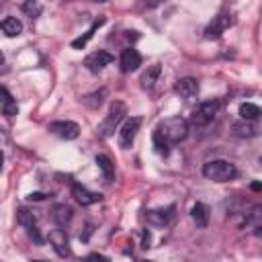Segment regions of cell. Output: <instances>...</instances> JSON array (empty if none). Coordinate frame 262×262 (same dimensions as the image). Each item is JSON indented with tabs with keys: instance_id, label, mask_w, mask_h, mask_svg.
Returning <instances> with one entry per match:
<instances>
[{
	"instance_id": "obj_25",
	"label": "cell",
	"mask_w": 262,
	"mask_h": 262,
	"mask_svg": "<svg viewBox=\"0 0 262 262\" xmlns=\"http://www.w3.org/2000/svg\"><path fill=\"white\" fill-rule=\"evenodd\" d=\"M154 149H156V154H160V156H168V151H170V143L164 141V137H162L158 131H154Z\"/></svg>"
},
{
	"instance_id": "obj_30",
	"label": "cell",
	"mask_w": 262,
	"mask_h": 262,
	"mask_svg": "<svg viewBox=\"0 0 262 262\" xmlns=\"http://www.w3.org/2000/svg\"><path fill=\"white\" fill-rule=\"evenodd\" d=\"M254 235L262 237V225H256V227H254Z\"/></svg>"
},
{
	"instance_id": "obj_24",
	"label": "cell",
	"mask_w": 262,
	"mask_h": 262,
	"mask_svg": "<svg viewBox=\"0 0 262 262\" xmlns=\"http://www.w3.org/2000/svg\"><path fill=\"white\" fill-rule=\"evenodd\" d=\"M104 98H106V88H100V90H94V92L86 94L82 100H84L86 106H90V108H98V106L104 102Z\"/></svg>"
},
{
	"instance_id": "obj_31",
	"label": "cell",
	"mask_w": 262,
	"mask_h": 262,
	"mask_svg": "<svg viewBox=\"0 0 262 262\" xmlns=\"http://www.w3.org/2000/svg\"><path fill=\"white\" fill-rule=\"evenodd\" d=\"M252 190H262V182H252Z\"/></svg>"
},
{
	"instance_id": "obj_8",
	"label": "cell",
	"mask_w": 262,
	"mask_h": 262,
	"mask_svg": "<svg viewBox=\"0 0 262 262\" xmlns=\"http://www.w3.org/2000/svg\"><path fill=\"white\" fill-rule=\"evenodd\" d=\"M174 211H176L174 205H170V207H160V209H149V211L145 213V219H147V223L154 225V227H166V225H170V221L174 219Z\"/></svg>"
},
{
	"instance_id": "obj_4",
	"label": "cell",
	"mask_w": 262,
	"mask_h": 262,
	"mask_svg": "<svg viewBox=\"0 0 262 262\" xmlns=\"http://www.w3.org/2000/svg\"><path fill=\"white\" fill-rule=\"evenodd\" d=\"M219 108H221V102H219L217 98L201 102V104L192 111V115H190V125H194V127H205V125H209V123L217 117Z\"/></svg>"
},
{
	"instance_id": "obj_1",
	"label": "cell",
	"mask_w": 262,
	"mask_h": 262,
	"mask_svg": "<svg viewBox=\"0 0 262 262\" xmlns=\"http://www.w3.org/2000/svg\"><path fill=\"white\" fill-rule=\"evenodd\" d=\"M156 131L164 137V141H168L172 145V143L184 141L188 137V121L182 117H168L156 127Z\"/></svg>"
},
{
	"instance_id": "obj_23",
	"label": "cell",
	"mask_w": 262,
	"mask_h": 262,
	"mask_svg": "<svg viewBox=\"0 0 262 262\" xmlns=\"http://www.w3.org/2000/svg\"><path fill=\"white\" fill-rule=\"evenodd\" d=\"M51 217H53V221L57 223V225H66L70 219H72V209L68 207V205H55L53 207V213H51Z\"/></svg>"
},
{
	"instance_id": "obj_17",
	"label": "cell",
	"mask_w": 262,
	"mask_h": 262,
	"mask_svg": "<svg viewBox=\"0 0 262 262\" xmlns=\"http://www.w3.org/2000/svg\"><path fill=\"white\" fill-rule=\"evenodd\" d=\"M0 29H2V33L6 37H16V35L23 33V23L16 16H6V18H2Z\"/></svg>"
},
{
	"instance_id": "obj_15",
	"label": "cell",
	"mask_w": 262,
	"mask_h": 262,
	"mask_svg": "<svg viewBox=\"0 0 262 262\" xmlns=\"http://www.w3.org/2000/svg\"><path fill=\"white\" fill-rule=\"evenodd\" d=\"M160 72H162V68H160L158 63L149 66V68L139 76V86H141L143 90H151V88L156 86L158 78H160Z\"/></svg>"
},
{
	"instance_id": "obj_5",
	"label": "cell",
	"mask_w": 262,
	"mask_h": 262,
	"mask_svg": "<svg viewBox=\"0 0 262 262\" xmlns=\"http://www.w3.org/2000/svg\"><path fill=\"white\" fill-rule=\"evenodd\" d=\"M141 123H143L141 117H129V119H125V123H123L121 129H119V145H121L123 149H129V147L133 145V139H135V135H137V131H139V127H141Z\"/></svg>"
},
{
	"instance_id": "obj_14",
	"label": "cell",
	"mask_w": 262,
	"mask_h": 262,
	"mask_svg": "<svg viewBox=\"0 0 262 262\" xmlns=\"http://www.w3.org/2000/svg\"><path fill=\"white\" fill-rule=\"evenodd\" d=\"M139 66H141V53L137 49H133V47L123 49V53H121V70L123 72H133Z\"/></svg>"
},
{
	"instance_id": "obj_32",
	"label": "cell",
	"mask_w": 262,
	"mask_h": 262,
	"mask_svg": "<svg viewBox=\"0 0 262 262\" xmlns=\"http://www.w3.org/2000/svg\"><path fill=\"white\" fill-rule=\"evenodd\" d=\"M141 262H154V260H141Z\"/></svg>"
},
{
	"instance_id": "obj_34",
	"label": "cell",
	"mask_w": 262,
	"mask_h": 262,
	"mask_svg": "<svg viewBox=\"0 0 262 262\" xmlns=\"http://www.w3.org/2000/svg\"><path fill=\"white\" fill-rule=\"evenodd\" d=\"M260 164H262V156H260Z\"/></svg>"
},
{
	"instance_id": "obj_16",
	"label": "cell",
	"mask_w": 262,
	"mask_h": 262,
	"mask_svg": "<svg viewBox=\"0 0 262 262\" xmlns=\"http://www.w3.org/2000/svg\"><path fill=\"white\" fill-rule=\"evenodd\" d=\"M190 217L196 223V227H207L209 225V207L205 203H194L190 209Z\"/></svg>"
},
{
	"instance_id": "obj_22",
	"label": "cell",
	"mask_w": 262,
	"mask_h": 262,
	"mask_svg": "<svg viewBox=\"0 0 262 262\" xmlns=\"http://www.w3.org/2000/svg\"><path fill=\"white\" fill-rule=\"evenodd\" d=\"M233 133L237 135V137H254L256 135V125L252 123V121H237V123H233Z\"/></svg>"
},
{
	"instance_id": "obj_26",
	"label": "cell",
	"mask_w": 262,
	"mask_h": 262,
	"mask_svg": "<svg viewBox=\"0 0 262 262\" xmlns=\"http://www.w3.org/2000/svg\"><path fill=\"white\" fill-rule=\"evenodd\" d=\"M41 10H43V6H41L39 2H35V0H27V2H23V12H25L27 16H31V18L39 16Z\"/></svg>"
},
{
	"instance_id": "obj_28",
	"label": "cell",
	"mask_w": 262,
	"mask_h": 262,
	"mask_svg": "<svg viewBox=\"0 0 262 262\" xmlns=\"http://www.w3.org/2000/svg\"><path fill=\"white\" fill-rule=\"evenodd\" d=\"M84 262H111V260L106 256H102V254H88L84 258Z\"/></svg>"
},
{
	"instance_id": "obj_18",
	"label": "cell",
	"mask_w": 262,
	"mask_h": 262,
	"mask_svg": "<svg viewBox=\"0 0 262 262\" xmlns=\"http://www.w3.org/2000/svg\"><path fill=\"white\" fill-rule=\"evenodd\" d=\"M94 162H96L98 170L102 172L104 180H106V182H111V180H113V176H115V164L111 162V158H108V156H104V154H98V156L94 158Z\"/></svg>"
},
{
	"instance_id": "obj_7",
	"label": "cell",
	"mask_w": 262,
	"mask_h": 262,
	"mask_svg": "<svg viewBox=\"0 0 262 262\" xmlns=\"http://www.w3.org/2000/svg\"><path fill=\"white\" fill-rule=\"evenodd\" d=\"M231 25H233V16H231V14H225V12L217 14V16L209 23V27L205 29V39H219Z\"/></svg>"
},
{
	"instance_id": "obj_21",
	"label": "cell",
	"mask_w": 262,
	"mask_h": 262,
	"mask_svg": "<svg viewBox=\"0 0 262 262\" xmlns=\"http://www.w3.org/2000/svg\"><path fill=\"white\" fill-rule=\"evenodd\" d=\"M260 115H262V111L258 104H254V102H242L239 104V117L244 121H256Z\"/></svg>"
},
{
	"instance_id": "obj_10",
	"label": "cell",
	"mask_w": 262,
	"mask_h": 262,
	"mask_svg": "<svg viewBox=\"0 0 262 262\" xmlns=\"http://www.w3.org/2000/svg\"><path fill=\"white\" fill-rule=\"evenodd\" d=\"M113 61V55L108 53V51H104V49H98V51H92L90 55H86V59H84V66L90 70V72H100L102 68H106L108 63Z\"/></svg>"
},
{
	"instance_id": "obj_27",
	"label": "cell",
	"mask_w": 262,
	"mask_h": 262,
	"mask_svg": "<svg viewBox=\"0 0 262 262\" xmlns=\"http://www.w3.org/2000/svg\"><path fill=\"white\" fill-rule=\"evenodd\" d=\"M248 223H252L254 227H256V225H262V205H256V207L250 209V213H248Z\"/></svg>"
},
{
	"instance_id": "obj_19",
	"label": "cell",
	"mask_w": 262,
	"mask_h": 262,
	"mask_svg": "<svg viewBox=\"0 0 262 262\" xmlns=\"http://www.w3.org/2000/svg\"><path fill=\"white\" fill-rule=\"evenodd\" d=\"M2 115H6V117H14L16 113H18V104H16V100L12 98V94L8 92V88H4L2 86Z\"/></svg>"
},
{
	"instance_id": "obj_9",
	"label": "cell",
	"mask_w": 262,
	"mask_h": 262,
	"mask_svg": "<svg viewBox=\"0 0 262 262\" xmlns=\"http://www.w3.org/2000/svg\"><path fill=\"white\" fill-rule=\"evenodd\" d=\"M47 129L61 139H76L80 135V127L74 121H53V123H49Z\"/></svg>"
},
{
	"instance_id": "obj_11",
	"label": "cell",
	"mask_w": 262,
	"mask_h": 262,
	"mask_svg": "<svg viewBox=\"0 0 262 262\" xmlns=\"http://www.w3.org/2000/svg\"><path fill=\"white\" fill-rule=\"evenodd\" d=\"M174 92H176L178 96L186 98V100H192V98L199 94V80H196V78H190V76L180 78V80L176 82V86H174Z\"/></svg>"
},
{
	"instance_id": "obj_29",
	"label": "cell",
	"mask_w": 262,
	"mask_h": 262,
	"mask_svg": "<svg viewBox=\"0 0 262 262\" xmlns=\"http://www.w3.org/2000/svg\"><path fill=\"white\" fill-rule=\"evenodd\" d=\"M27 199H29V201H43V199H45V194H43V192H31Z\"/></svg>"
},
{
	"instance_id": "obj_3",
	"label": "cell",
	"mask_w": 262,
	"mask_h": 262,
	"mask_svg": "<svg viewBox=\"0 0 262 262\" xmlns=\"http://www.w3.org/2000/svg\"><path fill=\"white\" fill-rule=\"evenodd\" d=\"M203 176L215 182H227L237 176V168L227 160H209L203 164Z\"/></svg>"
},
{
	"instance_id": "obj_2",
	"label": "cell",
	"mask_w": 262,
	"mask_h": 262,
	"mask_svg": "<svg viewBox=\"0 0 262 262\" xmlns=\"http://www.w3.org/2000/svg\"><path fill=\"white\" fill-rule=\"evenodd\" d=\"M125 115H127V106H125V102H121V100H113L106 119L96 127L98 137H102V139L111 137V135L115 133V129H117L121 123H125Z\"/></svg>"
},
{
	"instance_id": "obj_13",
	"label": "cell",
	"mask_w": 262,
	"mask_h": 262,
	"mask_svg": "<svg viewBox=\"0 0 262 262\" xmlns=\"http://www.w3.org/2000/svg\"><path fill=\"white\" fill-rule=\"evenodd\" d=\"M49 244L53 246V250L57 252V256H61V258H68L70 256V248H68V237H66V231L63 229H51L49 231Z\"/></svg>"
},
{
	"instance_id": "obj_12",
	"label": "cell",
	"mask_w": 262,
	"mask_h": 262,
	"mask_svg": "<svg viewBox=\"0 0 262 262\" xmlns=\"http://www.w3.org/2000/svg\"><path fill=\"white\" fill-rule=\"evenodd\" d=\"M72 196H74L76 203H80L82 207H88V205H94V203L100 201V194H98V192L88 190V188L82 186L80 182H72Z\"/></svg>"
},
{
	"instance_id": "obj_20",
	"label": "cell",
	"mask_w": 262,
	"mask_h": 262,
	"mask_svg": "<svg viewBox=\"0 0 262 262\" xmlns=\"http://www.w3.org/2000/svg\"><path fill=\"white\" fill-rule=\"evenodd\" d=\"M102 25H104V18L94 20V23L90 25V29H88V31H86L82 37H78V39H74V41H72V47H74V49H82V47H84V45H86V43L92 39V35L98 31V27H102Z\"/></svg>"
},
{
	"instance_id": "obj_6",
	"label": "cell",
	"mask_w": 262,
	"mask_h": 262,
	"mask_svg": "<svg viewBox=\"0 0 262 262\" xmlns=\"http://www.w3.org/2000/svg\"><path fill=\"white\" fill-rule=\"evenodd\" d=\"M16 221H18V225L27 231V235H29L33 242H37V244H41V242H43V237H41V233H39V229H37L35 215H33L29 209L20 207V209L16 211Z\"/></svg>"
},
{
	"instance_id": "obj_33",
	"label": "cell",
	"mask_w": 262,
	"mask_h": 262,
	"mask_svg": "<svg viewBox=\"0 0 262 262\" xmlns=\"http://www.w3.org/2000/svg\"><path fill=\"white\" fill-rule=\"evenodd\" d=\"M35 262H43V260H35Z\"/></svg>"
}]
</instances>
